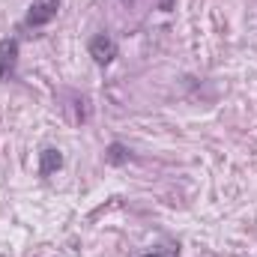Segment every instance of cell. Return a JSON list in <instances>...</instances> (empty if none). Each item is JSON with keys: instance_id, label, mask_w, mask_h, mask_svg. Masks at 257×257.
Instances as JSON below:
<instances>
[{"instance_id": "cell-1", "label": "cell", "mask_w": 257, "mask_h": 257, "mask_svg": "<svg viewBox=\"0 0 257 257\" xmlns=\"http://www.w3.org/2000/svg\"><path fill=\"white\" fill-rule=\"evenodd\" d=\"M57 12H60V0H33L30 9H27L24 24L27 27H45L57 18Z\"/></svg>"}, {"instance_id": "cell-2", "label": "cell", "mask_w": 257, "mask_h": 257, "mask_svg": "<svg viewBox=\"0 0 257 257\" xmlns=\"http://www.w3.org/2000/svg\"><path fill=\"white\" fill-rule=\"evenodd\" d=\"M87 51H90V57L99 66H108V63H114V57H117V42H114L108 33H96V36L90 39Z\"/></svg>"}, {"instance_id": "cell-3", "label": "cell", "mask_w": 257, "mask_h": 257, "mask_svg": "<svg viewBox=\"0 0 257 257\" xmlns=\"http://www.w3.org/2000/svg\"><path fill=\"white\" fill-rule=\"evenodd\" d=\"M18 63V39H0V81L12 75Z\"/></svg>"}, {"instance_id": "cell-4", "label": "cell", "mask_w": 257, "mask_h": 257, "mask_svg": "<svg viewBox=\"0 0 257 257\" xmlns=\"http://www.w3.org/2000/svg\"><path fill=\"white\" fill-rule=\"evenodd\" d=\"M60 168H63V156H60V150L48 147V150L39 153V174H42V177H51V174H57Z\"/></svg>"}, {"instance_id": "cell-5", "label": "cell", "mask_w": 257, "mask_h": 257, "mask_svg": "<svg viewBox=\"0 0 257 257\" xmlns=\"http://www.w3.org/2000/svg\"><path fill=\"white\" fill-rule=\"evenodd\" d=\"M105 162H108V165H114V168L126 165V162H128V150L123 147V144H117V141H114V144L108 147V153H105Z\"/></svg>"}, {"instance_id": "cell-6", "label": "cell", "mask_w": 257, "mask_h": 257, "mask_svg": "<svg viewBox=\"0 0 257 257\" xmlns=\"http://www.w3.org/2000/svg\"><path fill=\"white\" fill-rule=\"evenodd\" d=\"M135 257H180V245L168 242V245H159L153 251H141V254H135Z\"/></svg>"}, {"instance_id": "cell-7", "label": "cell", "mask_w": 257, "mask_h": 257, "mask_svg": "<svg viewBox=\"0 0 257 257\" xmlns=\"http://www.w3.org/2000/svg\"><path fill=\"white\" fill-rule=\"evenodd\" d=\"M123 3H126V6H128V3H132V0H123Z\"/></svg>"}]
</instances>
